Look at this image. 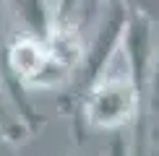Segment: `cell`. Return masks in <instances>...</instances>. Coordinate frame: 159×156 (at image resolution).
Wrapping results in <instances>:
<instances>
[{
	"label": "cell",
	"mask_w": 159,
	"mask_h": 156,
	"mask_svg": "<svg viewBox=\"0 0 159 156\" xmlns=\"http://www.w3.org/2000/svg\"><path fill=\"white\" fill-rule=\"evenodd\" d=\"M81 63V44L70 34H57L39 42V39H21L11 50V68L29 89H57L73 76Z\"/></svg>",
	"instance_id": "6da1fadb"
},
{
	"label": "cell",
	"mask_w": 159,
	"mask_h": 156,
	"mask_svg": "<svg viewBox=\"0 0 159 156\" xmlns=\"http://www.w3.org/2000/svg\"><path fill=\"white\" fill-rule=\"evenodd\" d=\"M136 112V89L128 70H110L94 83L84 104L89 125L99 130L120 128Z\"/></svg>",
	"instance_id": "7a4b0ae2"
}]
</instances>
